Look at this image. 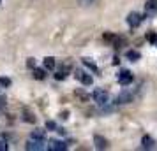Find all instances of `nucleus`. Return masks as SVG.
Returning a JSON list of instances; mask_svg holds the SVG:
<instances>
[{"label":"nucleus","mask_w":157,"mask_h":151,"mask_svg":"<svg viewBox=\"0 0 157 151\" xmlns=\"http://www.w3.org/2000/svg\"><path fill=\"white\" fill-rule=\"evenodd\" d=\"M50 151H65L67 149V144L64 141H50V146H48Z\"/></svg>","instance_id":"obj_8"},{"label":"nucleus","mask_w":157,"mask_h":151,"mask_svg":"<svg viewBox=\"0 0 157 151\" xmlns=\"http://www.w3.org/2000/svg\"><path fill=\"white\" fill-rule=\"evenodd\" d=\"M0 4H2V0H0Z\"/></svg>","instance_id":"obj_25"},{"label":"nucleus","mask_w":157,"mask_h":151,"mask_svg":"<svg viewBox=\"0 0 157 151\" xmlns=\"http://www.w3.org/2000/svg\"><path fill=\"white\" fill-rule=\"evenodd\" d=\"M27 67H29V69H34V67H36V60H34V58H29V60H27Z\"/></svg>","instance_id":"obj_21"},{"label":"nucleus","mask_w":157,"mask_h":151,"mask_svg":"<svg viewBox=\"0 0 157 151\" xmlns=\"http://www.w3.org/2000/svg\"><path fill=\"white\" fill-rule=\"evenodd\" d=\"M29 151H41V149H46L44 146V139H29V142L25 146Z\"/></svg>","instance_id":"obj_2"},{"label":"nucleus","mask_w":157,"mask_h":151,"mask_svg":"<svg viewBox=\"0 0 157 151\" xmlns=\"http://www.w3.org/2000/svg\"><path fill=\"white\" fill-rule=\"evenodd\" d=\"M23 121H27V123H36V121H37V118L32 114V113L25 111V113H23Z\"/></svg>","instance_id":"obj_14"},{"label":"nucleus","mask_w":157,"mask_h":151,"mask_svg":"<svg viewBox=\"0 0 157 151\" xmlns=\"http://www.w3.org/2000/svg\"><path fill=\"white\" fill-rule=\"evenodd\" d=\"M141 16L138 14V13H129L127 16V25L131 28H136V27H140V23H141Z\"/></svg>","instance_id":"obj_4"},{"label":"nucleus","mask_w":157,"mask_h":151,"mask_svg":"<svg viewBox=\"0 0 157 151\" xmlns=\"http://www.w3.org/2000/svg\"><path fill=\"white\" fill-rule=\"evenodd\" d=\"M79 2V5H83V7H86V5H90V4H92L94 0H78Z\"/></svg>","instance_id":"obj_22"},{"label":"nucleus","mask_w":157,"mask_h":151,"mask_svg":"<svg viewBox=\"0 0 157 151\" xmlns=\"http://www.w3.org/2000/svg\"><path fill=\"white\" fill-rule=\"evenodd\" d=\"M34 77H36L37 81H43L44 77H46V72H44L43 69H36V67H34Z\"/></svg>","instance_id":"obj_15"},{"label":"nucleus","mask_w":157,"mask_h":151,"mask_svg":"<svg viewBox=\"0 0 157 151\" xmlns=\"http://www.w3.org/2000/svg\"><path fill=\"white\" fill-rule=\"evenodd\" d=\"M46 128L48 130H57V123L55 121H46Z\"/></svg>","instance_id":"obj_18"},{"label":"nucleus","mask_w":157,"mask_h":151,"mask_svg":"<svg viewBox=\"0 0 157 151\" xmlns=\"http://www.w3.org/2000/svg\"><path fill=\"white\" fill-rule=\"evenodd\" d=\"M157 14V0H147L145 4V18L147 16H154Z\"/></svg>","instance_id":"obj_5"},{"label":"nucleus","mask_w":157,"mask_h":151,"mask_svg":"<svg viewBox=\"0 0 157 151\" xmlns=\"http://www.w3.org/2000/svg\"><path fill=\"white\" fill-rule=\"evenodd\" d=\"M132 79H134V77H132V74H131L129 70H122L120 74H118V83H120L122 86H127V84H131V83H132Z\"/></svg>","instance_id":"obj_3"},{"label":"nucleus","mask_w":157,"mask_h":151,"mask_svg":"<svg viewBox=\"0 0 157 151\" xmlns=\"http://www.w3.org/2000/svg\"><path fill=\"white\" fill-rule=\"evenodd\" d=\"M55 79H58V81H62V79H65V72H64V70H60V72H57V74H55Z\"/></svg>","instance_id":"obj_19"},{"label":"nucleus","mask_w":157,"mask_h":151,"mask_svg":"<svg viewBox=\"0 0 157 151\" xmlns=\"http://www.w3.org/2000/svg\"><path fill=\"white\" fill-rule=\"evenodd\" d=\"M55 65H57V62H55V58H53V56L44 58V67H46L48 70H53V69H55Z\"/></svg>","instance_id":"obj_13"},{"label":"nucleus","mask_w":157,"mask_h":151,"mask_svg":"<svg viewBox=\"0 0 157 151\" xmlns=\"http://www.w3.org/2000/svg\"><path fill=\"white\" fill-rule=\"evenodd\" d=\"M129 102H132V92L131 90H124L117 97V104H129Z\"/></svg>","instance_id":"obj_6"},{"label":"nucleus","mask_w":157,"mask_h":151,"mask_svg":"<svg viewBox=\"0 0 157 151\" xmlns=\"http://www.w3.org/2000/svg\"><path fill=\"white\" fill-rule=\"evenodd\" d=\"M125 56H127V60H131V62H136V60H140V51H136V49H129L127 53H125Z\"/></svg>","instance_id":"obj_12"},{"label":"nucleus","mask_w":157,"mask_h":151,"mask_svg":"<svg viewBox=\"0 0 157 151\" xmlns=\"http://www.w3.org/2000/svg\"><path fill=\"white\" fill-rule=\"evenodd\" d=\"M83 65H85V67H88L90 70L97 72V65L94 63V62H92V60H90V58H83Z\"/></svg>","instance_id":"obj_16"},{"label":"nucleus","mask_w":157,"mask_h":151,"mask_svg":"<svg viewBox=\"0 0 157 151\" xmlns=\"http://www.w3.org/2000/svg\"><path fill=\"white\" fill-rule=\"evenodd\" d=\"M6 104H7V99H6V97H0V107L4 109L6 107Z\"/></svg>","instance_id":"obj_24"},{"label":"nucleus","mask_w":157,"mask_h":151,"mask_svg":"<svg viewBox=\"0 0 157 151\" xmlns=\"http://www.w3.org/2000/svg\"><path fill=\"white\" fill-rule=\"evenodd\" d=\"M94 144H95V149H106L108 148V141L102 135H94Z\"/></svg>","instance_id":"obj_9"},{"label":"nucleus","mask_w":157,"mask_h":151,"mask_svg":"<svg viewBox=\"0 0 157 151\" xmlns=\"http://www.w3.org/2000/svg\"><path fill=\"white\" fill-rule=\"evenodd\" d=\"M148 41H150L152 44H155V42H157V34H150V35H148Z\"/></svg>","instance_id":"obj_23"},{"label":"nucleus","mask_w":157,"mask_h":151,"mask_svg":"<svg viewBox=\"0 0 157 151\" xmlns=\"http://www.w3.org/2000/svg\"><path fill=\"white\" fill-rule=\"evenodd\" d=\"M0 86L9 88L11 86V79H9V77H0Z\"/></svg>","instance_id":"obj_17"},{"label":"nucleus","mask_w":157,"mask_h":151,"mask_svg":"<svg viewBox=\"0 0 157 151\" xmlns=\"http://www.w3.org/2000/svg\"><path fill=\"white\" fill-rule=\"evenodd\" d=\"M30 139H46V130L43 128H37L30 134Z\"/></svg>","instance_id":"obj_11"},{"label":"nucleus","mask_w":157,"mask_h":151,"mask_svg":"<svg viewBox=\"0 0 157 151\" xmlns=\"http://www.w3.org/2000/svg\"><path fill=\"white\" fill-rule=\"evenodd\" d=\"M76 79H79L83 84H86V86H90L92 84V76L90 74H86V72H83V70H76Z\"/></svg>","instance_id":"obj_7"},{"label":"nucleus","mask_w":157,"mask_h":151,"mask_svg":"<svg viewBox=\"0 0 157 151\" xmlns=\"http://www.w3.org/2000/svg\"><path fill=\"white\" fill-rule=\"evenodd\" d=\"M94 100L97 102L99 106H106L108 104V100H109V93H108L106 90H95L94 92Z\"/></svg>","instance_id":"obj_1"},{"label":"nucleus","mask_w":157,"mask_h":151,"mask_svg":"<svg viewBox=\"0 0 157 151\" xmlns=\"http://www.w3.org/2000/svg\"><path fill=\"white\" fill-rule=\"evenodd\" d=\"M141 146L145 148V149H152V148H154V139H152L150 135H145L141 139Z\"/></svg>","instance_id":"obj_10"},{"label":"nucleus","mask_w":157,"mask_h":151,"mask_svg":"<svg viewBox=\"0 0 157 151\" xmlns=\"http://www.w3.org/2000/svg\"><path fill=\"white\" fill-rule=\"evenodd\" d=\"M0 151H7V142H6V139H0Z\"/></svg>","instance_id":"obj_20"}]
</instances>
